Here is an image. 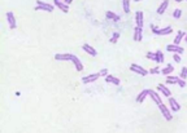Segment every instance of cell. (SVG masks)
Wrapping results in <instances>:
<instances>
[{"instance_id": "obj_1", "label": "cell", "mask_w": 187, "mask_h": 133, "mask_svg": "<svg viewBox=\"0 0 187 133\" xmlns=\"http://www.w3.org/2000/svg\"><path fill=\"white\" fill-rule=\"evenodd\" d=\"M34 9L35 11H43V12L52 13L55 11V4L45 3V2H42V0H36V5Z\"/></svg>"}, {"instance_id": "obj_2", "label": "cell", "mask_w": 187, "mask_h": 133, "mask_svg": "<svg viewBox=\"0 0 187 133\" xmlns=\"http://www.w3.org/2000/svg\"><path fill=\"white\" fill-rule=\"evenodd\" d=\"M152 30V33L155 35H159V36H164V35H170L173 33V27L172 26H166L164 27V29H159V27H156L155 25H151L149 26Z\"/></svg>"}, {"instance_id": "obj_3", "label": "cell", "mask_w": 187, "mask_h": 133, "mask_svg": "<svg viewBox=\"0 0 187 133\" xmlns=\"http://www.w3.org/2000/svg\"><path fill=\"white\" fill-rule=\"evenodd\" d=\"M130 70L133 72H135V74L140 75V76H145V75L149 74L148 70H145L144 67H142L140 65H136V63H131V65H130Z\"/></svg>"}, {"instance_id": "obj_4", "label": "cell", "mask_w": 187, "mask_h": 133, "mask_svg": "<svg viewBox=\"0 0 187 133\" xmlns=\"http://www.w3.org/2000/svg\"><path fill=\"white\" fill-rule=\"evenodd\" d=\"M159 109H160V111H161V114L164 115V118H165L168 122H170L172 119H173V115H172V110H170V107H166V105L161 102L160 105H159Z\"/></svg>"}, {"instance_id": "obj_5", "label": "cell", "mask_w": 187, "mask_h": 133, "mask_svg": "<svg viewBox=\"0 0 187 133\" xmlns=\"http://www.w3.org/2000/svg\"><path fill=\"white\" fill-rule=\"evenodd\" d=\"M100 78V72H95V74H90L87 76H83L82 78V83L83 84H91L94 81H96Z\"/></svg>"}, {"instance_id": "obj_6", "label": "cell", "mask_w": 187, "mask_h": 133, "mask_svg": "<svg viewBox=\"0 0 187 133\" xmlns=\"http://www.w3.org/2000/svg\"><path fill=\"white\" fill-rule=\"evenodd\" d=\"M7 22H8V25L9 27H11V30H15L16 27H17V24H16V17H15V13L13 12H7Z\"/></svg>"}, {"instance_id": "obj_7", "label": "cell", "mask_w": 187, "mask_h": 133, "mask_svg": "<svg viewBox=\"0 0 187 133\" xmlns=\"http://www.w3.org/2000/svg\"><path fill=\"white\" fill-rule=\"evenodd\" d=\"M166 50L168 52H172V53H178V54H182L185 52V49L181 47L178 44H169L166 45Z\"/></svg>"}, {"instance_id": "obj_8", "label": "cell", "mask_w": 187, "mask_h": 133, "mask_svg": "<svg viewBox=\"0 0 187 133\" xmlns=\"http://www.w3.org/2000/svg\"><path fill=\"white\" fill-rule=\"evenodd\" d=\"M74 54L72 53H56L55 54V59L56 61H72Z\"/></svg>"}, {"instance_id": "obj_9", "label": "cell", "mask_w": 187, "mask_h": 133, "mask_svg": "<svg viewBox=\"0 0 187 133\" xmlns=\"http://www.w3.org/2000/svg\"><path fill=\"white\" fill-rule=\"evenodd\" d=\"M134 42H142L143 39V27H134V36H133Z\"/></svg>"}, {"instance_id": "obj_10", "label": "cell", "mask_w": 187, "mask_h": 133, "mask_svg": "<svg viewBox=\"0 0 187 133\" xmlns=\"http://www.w3.org/2000/svg\"><path fill=\"white\" fill-rule=\"evenodd\" d=\"M148 96L153 100V102H156L157 106L162 102V101H161V97H160V94H159L156 90H153V89H148Z\"/></svg>"}, {"instance_id": "obj_11", "label": "cell", "mask_w": 187, "mask_h": 133, "mask_svg": "<svg viewBox=\"0 0 187 133\" xmlns=\"http://www.w3.org/2000/svg\"><path fill=\"white\" fill-rule=\"evenodd\" d=\"M168 103H169V107H170V110H172V112H177V111H179V110H181V105L177 102V100H174V98L169 97V101H168Z\"/></svg>"}, {"instance_id": "obj_12", "label": "cell", "mask_w": 187, "mask_h": 133, "mask_svg": "<svg viewBox=\"0 0 187 133\" xmlns=\"http://www.w3.org/2000/svg\"><path fill=\"white\" fill-rule=\"evenodd\" d=\"M144 25V18H143V12H135V26L138 27H143Z\"/></svg>"}, {"instance_id": "obj_13", "label": "cell", "mask_w": 187, "mask_h": 133, "mask_svg": "<svg viewBox=\"0 0 187 133\" xmlns=\"http://www.w3.org/2000/svg\"><path fill=\"white\" fill-rule=\"evenodd\" d=\"M72 62H73V65H74L77 71H83V63H82V61L77 56H73Z\"/></svg>"}, {"instance_id": "obj_14", "label": "cell", "mask_w": 187, "mask_h": 133, "mask_svg": "<svg viewBox=\"0 0 187 133\" xmlns=\"http://www.w3.org/2000/svg\"><path fill=\"white\" fill-rule=\"evenodd\" d=\"M82 49H83V52H86L87 54H90V56H96L98 52H96V49H95L94 47H91L90 44H83L82 45Z\"/></svg>"}, {"instance_id": "obj_15", "label": "cell", "mask_w": 187, "mask_h": 133, "mask_svg": "<svg viewBox=\"0 0 187 133\" xmlns=\"http://www.w3.org/2000/svg\"><path fill=\"white\" fill-rule=\"evenodd\" d=\"M157 90H159V92H161V93H162L164 96H165V97H168V98H169L170 96H172L170 89L168 88V87H166L165 84H159V85H157Z\"/></svg>"}, {"instance_id": "obj_16", "label": "cell", "mask_w": 187, "mask_h": 133, "mask_svg": "<svg viewBox=\"0 0 187 133\" xmlns=\"http://www.w3.org/2000/svg\"><path fill=\"white\" fill-rule=\"evenodd\" d=\"M53 4H55V7H57L61 12H64V13L69 12V5H68L65 2H53Z\"/></svg>"}, {"instance_id": "obj_17", "label": "cell", "mask_w": 187, "mask_h": 133, "mask_svg": "<svg viewBox=\"0 0 187 133\" xmlns=\"http://www.w3.org/2000/svg\"><path fill=\"white\" fill-rule=\"evenodd\" d=\"M105 83H108V84H115V85H120V84H121V80L118 79V78H116V76L108 74V75L105 76Z\"/></svg>"}, {"instance_id": "obj_18", "label": "cell", "mask_w": 187, "mask_h": 133, "mask_svg": "<svg viewBox=\"0 0 187 133\" xmlns=\"http://www.w3.org/2000/svg\"><path fill=\"white\" fill-rule=\"evenodd\" d=\"M181 81V78L179 76H174V75H168L166 76V81L165 84H173V85H177Z\"/></svg>"}, {"instance_id": "obj_19", "label": "cell", "mask_w": 187, "mask_h": 133, "mask_svg": "<svg viewBox=\"0 0 187 133\" xmlns=\"http://www.w3.org/2000/svg\"><path fill=\"white\" fill-rule=\"evenodd\" d=\"M168 7H169V0H162V3L160 4V7L157 8V14H164V13L166 12Z\"/></svg>"}, {"instance_id": "obj_20", "label": "cell", "mask_w": 187, "mask_h": 133, "mask_svg": "<svg viewBox=\"0 0 187 133\" xmlns=\"http://www.w3.org/2000/svg\"><path fill=\"white\" fill-rule=\"evenodd\" d=\"M105 17L108 18V20H112V21H115V22H118L121 20V17L118 16V14H116L115 12H112V11H107L105 12Z\"/></svg>"}, {"instance_id": "obj_21", "label": "cell", "mask_w": 187, "mask_h": 133, "mask_svg": "<svg viewBox=\"0 0 187 133\" xmlns=\"http://www.w3.org/2000/svg\"><path fill=\"white\" fill-rule=\"evenodd\" d=\"M147 96H148V89H143L138 96H136V100L135 101L138 103H142V102H144V100H145V97H147Z\"/></svg>"}, {"instance_id": "obj_22", "label": "cell", "mask_w": 187, "mask_h": 133, "mask_svg": "<svg viewBox=\"0 0 187 133\" xmlns=\"http://www.w3.org/2000/svg\"><path fill=\"white\" fill-rule=\"evenodd\" d=\"M173 71H174V66H173L172 63H166V67H164L161 70V74L166 76V75H170Z\"/></svg>"}, {"instance_id": "obj_23", "label": "cell", "mask_w": 187, "mask_h": 133, "mask_svg": "<svg viewBox=\"0 0 187 133\" xmlns=\"http://www.w3.org/2000/svg\"><path fill=\"white\" fill-rule=\"evenodd\" d=\"M155 62L156 63H162L164 62V53L161 50H156L155 53Z\"/></svg>"}, {"instance_id": "obj_24", "label": "cell", "mask_w": 187, "mask_h": 133, "mask_svg": "<svg viewBox=\"0 0 187 133\" xmlns=\"http://www.w3.org/2000/svg\"><path fill=\"white\" fill-rule=\"evenodd\" d=\"M185 35H186V33H183V31H178L177 33V35H175V38H174V44H178L179 45V43L182 42V39H185Z\"/></svg>"}, {"instance_id": "obj_25", "label": "cell", "mask_w": 187, "mask_h": 133, "mask_svg": "<svg viewBox=\"0 0 187 133\" xmlns=\"http://www.w3.org/2000/svg\"><path fill=\"white\" fill-rule=\"evenodd\" d=\"M130 3L131 0H122V7H124V12L126 13H130Z\"/></svg>"}, {"instance_id": "obj_26", "label": "cell", "mask_w": 187, "mask_h": 133, "mask_svg": "<svg viewBox=\"0 0 187 133\" xmlns=\"http://www.w3.org/2000/svg\"><path fill=\"white\" fill-rule=\"evenodd\" d=\"M120 33H118V31H115V33H113V35H112V38L109 39V43H112V44H116L117 42H118V39H120Z\"/></svg>"}, {"instance_id": "obj_27", "label": "cell", "mask_w": 187, "mask_h": 133, "mask_svg": "<svg viewBox=\"0 0 187 133\" xmlns=\"http://www.w3.org/2000/svg\"><path fill=\"white\" fill-rule=\"evenodd\" d=\"M148 72L152 75H159V74H161V70L159 67H153V68H151V70H148Z\"/></svg>"}, {"instance_id": "obj_28", "label": "cell", "mask_w": 187, "mask_h": 133, "mask_svg": "<svg viewBox=\"0 0 187 133\" xmlns=\"http://www.w3.org/2000/svg\"><path fill=\"white\" fill-rule=\"evenodd\" d=\"M179 78H181V79H185V80H186V78H187V67H182Z\"/></svg>"}, {"instance_id": "obj_29", "label": "cell", "mask_w": 187, "mask_h": 133, "mask_svg": "<svg viewBox=\"0 0 187 133\" xmlns=\"http://www.w3.org/2000/svg\"><path fill=\"white\" fill-rule=\"evenodd\" d=\"M181 16H182V11H181V9H174V12H173V17L178 20V18H181Z\"/></svg>"}, {"instance_id": "obj_30", "label": "cell", "mask_w": 187, "mask_h": 133, "mask_svg": "<svg viewBox=\"0 0 187 133\" xmlns=\"http://www.w3.org/2000/svg\"><path fill=\"white\" fill-rule=\"evenodd\" d=\"M173 59H174V62L179 63V62L182 61V58H181V54H178V53H173Z\"/></svg>"}, {"instance_id": "obj_31", "label": "cell", "mask_w": 187, "mask_h": 133, "mask_svg": "<svg viewBox=\"0 0 187 133\" xmlns=\"http://www.w3.org/2000/svg\"><path fill=\"white\" fill-rule=\"evenodd\" d=\"M145 58H147V59H151V61L155 62V53H153V52H147V53H145Z\"/></svg>"}, {"instance_id": "obj_32", "label": "cell", "mask_w": 187, "mask_h": 133, "mask_svg": "<svg viewBox=\"0 0 187 133\" xmlns=\"http://www.w3.org/2000/svg\"><path fill=\"white\" fill-rule=\"evenodd\" d=\"M108 75V68H103L100 70V76H107Z\"/></svg>"}, {"instance_id": "obj_33", "label": "cell", "mask_w": 187, "mask_h": 133, "mask_svg": "<svg viewBox=\"0 0 187 133\" xmlns=\"http://www.w3.org/2000/svg\"><path fill=\"white\" fill-rule=\"evenodd\" d=\"M65 3L68 4V5H69V4H72V3H73V0H65Z\"/></svg>"}, {"instance_id": "obj_34", "label": "cell", "mask_w": 187, "mask_h": 133, "mask_svg": "<svg viewBox=\"0 0 187 133\" xmlns=\"http://www.w3.org/2000/svg\"><path fill=\"white\" fill-rule=\"evenodd\" d=\"M185 42L187 43V33H186V35H185Z\"/></svg>"}, {"instance_id": "obj_35", "label": "cell", "mask_w": 187, "mask_h": 133, "mask_svg": "<svg viewBox=\"0 0 187 133\" xmlns=\"http://www.w3.org/2000/svg\"><path fill=\"white\" fill-rule=\"evenodd\" d=\"M174 2H177V3H182L183 0H174Z\"/></svg>"}, {"instance_id": "obj_36", "label": "cell", "mask_w": 187, "mask_h": 133, "mask_svg": "<svg viewBox=\"0 0 187 133\" xmlns=\"http://www.w3.org/2000/svg\"><path fill=\"white\" fill-rule=\"evenodd\" d=\"M53 2H65V0H53Z\"/></svg>"}, {"instance_id": "obj_37", "label": "cell", "mask_w": 187, "mask_h": 133, "mask_svg": "<svg viewBox=\"0 0 187 133\" xmlns=\"http://www.w3.org/2000/svg\"><path fill=\"white\" fill-rule=\"evenodd\" d=\"M133 2H135V3H138V2H140V0H133Z\"/></svg>"}, {"instance_id": "obj_38", "label": "cell", "mask_w": 187, "mask_h": 133, "mask_svg": "<svg viewBox=\"0 0 187 133\" xmlns=\"http://www.w3.org/2000/svg\"><path fill=\"white\" fill-rule=\"evenodd\" d=\"M186 2H187V0H186Z\"/></svg>"}]
</instances>
